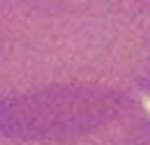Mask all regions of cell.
Listing matches in <instances>:
<instances>
[{
  "label": "cell",
  "mask_w": 150,
  "mask_h": 145,
  "mask_svg": "<svg viewBox=\"0 0 150 145\" xmlns=\"http://www.w3.org/2000/svg\"><path fill=\"white\" fill-rule=\"evenodd\" d=\"M67 88L150 99V0H0V106Z\"/></svg>",
  "instance_id": "obj_1"
},
{
  "label": "cell",
  "mask_w": 150,
  "mask_h": 145,
  "mask_svg": "<svg viewBox=\"0 0 150 145\" xmlns=\"http://www.w3.org/2000/svg\"><path fill=\"white\" fill-rule=\"evenodd\" d=\"M0 145H150L141 97L67 88L0 106Z\"/></svg>",
  "instance_id": "obj_2"
}]
</instances>
